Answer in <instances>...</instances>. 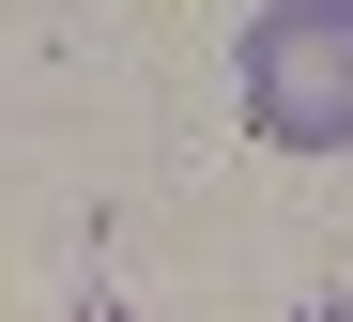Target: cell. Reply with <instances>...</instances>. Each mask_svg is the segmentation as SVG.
<instances>
[{
  "mask_svg": "<svg viewBox=\"0 0 353 322\" xmlns=\"http://www.w3.org/2000/svg\"><path fill=\"white\" fill-rule=\"evenodd\" d=\"M246 123L276 154H353V0H261L246 16Z\"/></svg>",
  "mask_w": 353,
  "mask_h": 322,
  "instance_id": "1",
  "label": "cell"
}]
</instances>
